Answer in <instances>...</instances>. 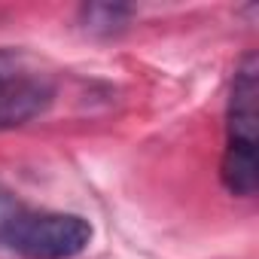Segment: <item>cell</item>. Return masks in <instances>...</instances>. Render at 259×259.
Wrapping results in <instances>:
<instances>
[{"mask_svg": "<svg viewBox=\"0 0 259 259\" xmlns=\"http://www.w3.org/2000/svg\"><path fill=\"white\" fill-rule=\"evenodd\" d=\"M89 241H92L89 220L76 213L25 207V213L7 232L0 247H7L25 259H73L89 247Z\"/></svg>", "mask_w": 259, "mask_h": 259, "instance_id": "6da1fadb", "label": "cell"}, {"mask_svg": "<svg viewBox=\"0 0 259 259\" xmlns=\"http://www.w3.org/2000/svg\"><path fill=\"white\" fill-rule=\"evenodd\" d=\"M55 98V82L49 73H40L37 67L25 70L4 95H0V132H13L49 110Z\"/></svg>", "mask_w": 259, "mask_h": 259, "instance_id": "7a4b0ae2", "label": "cell"}, {"mask_svg": "<svg viewBox=\"0 0 259 259\" xmlns=\"http://www.w3.org/2000/svg\"><path fill=\"white\" fill-rule=\"evenodd\" d=\"M259 64L256 55L247 52L235 70L232 98H229V147H256V95H259Z\"/></svg>", "mask_w": 259, "mask_h": 259, "instance_id": "3957f363", "label": "cell"}, {"mask_svg": "<svg viewBox=\"0 0 259 259\" xmlns=\"http://www.w3.org/2000/svg\"><path fill=\"white\" fill-rule=\"evenodd\" d=\"M223 183L232 195H256L259 186V162H256V147H226L223 156Z\"/></svg>", "mask_w": 259, "mask_h": 259, "instance_id": "277c9868", "label": "cell"}, {"mask_svg": "<svg viewBox=\"0 0 259 259\" xmlns=\"http://www.w3.org/2000/svg\"><path fill=\"white\" fill-rule=\"evenodd\" d=\"M135 10L122 7V4H89L79 10V22L89 34L95 37H113L119 34L128 22H132Z\"/></svg>", "mask_w": 259, "mask_h": 259, "instance_id": "5b68a950", "label": "cell"}, {"mask_svg": "<svg viewBox=\"0 0 259 259\" xmlns=\"http://www.w3.org/2000/svg\"><path fill=\"white\" fill-rule=\"evenodd\" d=\"M31 58L16 52V49H0V95H4L25 70H31Z\"/></svg>", "mask_w": 259, "mask_h": 259, "instance_id": "8992f818", "label": "cell"}, {"mask_svg": "<svg viewBox=\"0 0 259 259\" xmlns=\"http://www.w3.org/2000/svg\"><path fill=\"white\" fill-rule=\"evenodd\" d=\"M25 201L13 192V189H7L4 183H0V244H4V238H7V232L16 226V220L25 213Z\"/></svg>", "mask_w": 259, "mask_h": 259, "instance_id": "52a82bcc", "label": "cell"}]
</instances>
